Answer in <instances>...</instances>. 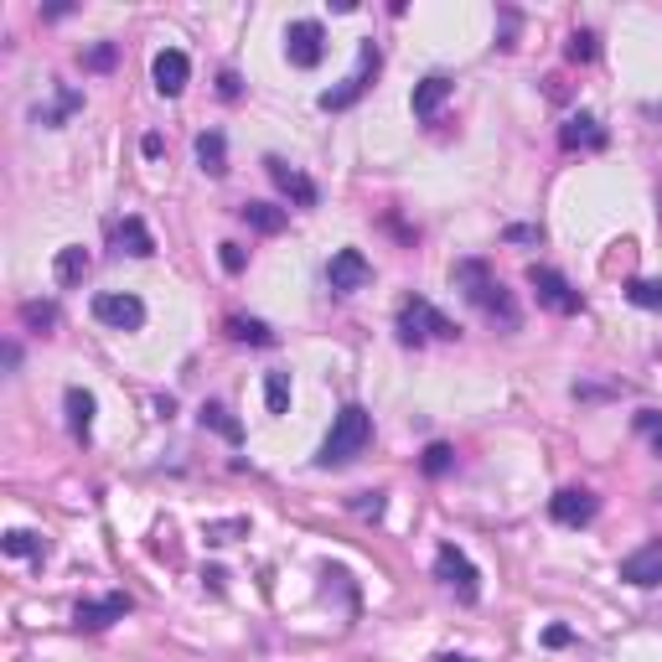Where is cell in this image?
Returning <instances> with one entry per match:
<instances>
[{
	"mask_svg": "<svg viewBox=\"0 0 662 662\" xmlns=\"http://www.w3.org/2000/svg\"><path fill=\"white\" fill-rule=\"evenodd\" d=\"M326 280H331V290H337V295H352V290H363L373 280V264L357 254V249H337V254H331V264H326Z\"/></svg>",
	"mask_w": 662,
	"mask_h": 662,
	"instance_id": "cell-11",
	"label": "cell"
},
{
	"mask_svg": "<svg viewBox=\"0 0 662 662\" xmlns=\"http://www.w3.org/2000/svg\"><path fill=\"white\" fill-rule=\"evenodd\" d=\"M419 466H425V476H445L450 466H456V450H450L445 440H435L425 456H419Z\"/></svg>",
	"mask_w": 662,
	"mask_h": 662,
	"instance_id": "cell-27",
	"label": "cell"
},
{
	"mask_svg": "<svg viewBox=\"0 0 662 662\" xmlns=\"http://www.w3.org/2000/svg\"><path fill=\"white\" fill-rule=\"evenodd\" d=\"M595 513H600V497L585 492V487H564V492L549 497V518L564 523V528H585Z\"/></svg>",
	"mask_w": 662,
	"mask_h": 662,
	"instance_id": "cell-7",
	"label": "cell"
},
{
	"mask_svg": "<svg viewBox=\"0 0 662 662\" xmlns=\"http://www.w3.org/2000/svg\"><path fill=\"white\" fill-rule=\"evenodd\" d=\"M130 606H135L130 595L78 600V606H73V626H78V631H104V626H114V621H125V616H130Z\"/></svg>",
	"mask_w": 662,
	"mask_h": 662,
	"instance_id": "cell-8",
	"label": "cell"
},
{
	"mask_svg": "<svg viewBox=\"0 0 662 662\" xmlns=\"http://www.w3.org/2000/svg\"><path fill=\"white\" fill-rule=\"evenodd\" d=\"M83 63H88V68H94V73H104V68H114V47H109V42H104V47H94V52H88V57H83Z\"/></svg>",
	"mask_w": 662,
	"mask_h": 662,
	"instance_id": "cell-32",
	"label": "cell"
},
{
	"mask_svg": "<svg viewBox=\"0 0 662 662\" xmlns=\"http://www.w3.org/2000/svg\"><path fill=\"white\" fill-rule=\"evenodd\" d=\"M202 425H207V430H218V435H223V440H233V445L244 440V425H238V419H233L223 404H202Z\"/></svg>",
	"mask_w": 662,
	"mask_h": 662,
	"instance_id": "cell-23",
	"label": "cell"
},
{
	"mask_svg": "<svg viewBox=\"0 0 662 662\" xmlns=\"http://www.w3.org/2000/svg\"><path fill=\"white\" fill-rule=\"evenodd\" d=\"M450 94H456V83H450L445 73H430L425 83L414 88V114H419V119H430V114H435V109H440Z\"/></svg>",
	"mask_w": 662,
	"mask_h": 662,
	"instance_id": "cell-17",
	"label": "cell"
},
{
	"mask_svg": "<svg viewBox=\"0 0 662 662\" xmlns=\"http://www.w3.org/2000/svg\"><path fill=\"white\" fill-rule=\"evenodd\" d=\"M621 580L626 585H662V538H652V544H642L637 554L621 559Z\"/></svg>",
	"mask_w": 662,
	"mask_h": 662,
	"instance_id": "cell-12",
	"label": "cell"
},
{
	"mask_svg": "<svg viewBox=\"0 0 662 662\" xmlns=\"http://www.w3.org/2000/svg\"><path fill=\"white\" fill-rule=\"evenodd\" d=\"M63 404H68V430H73L78 440H88V430H94V409H99L94 394H88V388H68Z\"/></svg>",
	"mask_w": 662,
	"mask_h": 662,
	"instance_id": "cell-19",
	"label": "cell"
},
{
	"mask_svg": "<svg viewBox=\"0 0 662 662\" xmlns=\"http://www.w3.org/2000/svg\"><path fill=\"white\" fill-rule=\"evenodd\" d=\"M249 533V518H228V523H207L202 538L207 544H233V538H244Z\"/></svg>",
	"mask_w": 662,
	"mask_h": 662,
	"instance_id": "cell-28",
	"label": "cell"
},
{
	"mask_svg": "<svg viewBox=\"0 0 662 662\" xmlns=\"http://www.w3.org/2000/svg\"><path fill=\"white\" fill-rule=\"evenodd\" d=\"M88 249L83 244H68V249H57V285H78L83 275H88Z\"/></svg>",
	"mask_w": 662,
	"mask_h": 662,
	"instance_id": "cell-21",
	"label": "cell"
},
{
	"mask_svg": "<svg viewBox=\"0 0 662 662\" xmlns=\"http://www.w3.org/2000/svg\"><path fill=\"white\" fill-rule=\"evenodd\" d=\"M368 440H373V414L363 409V404H347L337 419H331V435L321 440V456H316V466H347V461H357L368 450Z\"/></svg>",
	"mask_w": 662,
	"mask_h": 662,
	"instance_id": "cell-1",
	"label": "cell"
},
{
	"mask_svg": "<svg viewBox=\"0 0 662 662\" xmlns=\"http://www.w3.org/2000/svg\"><path fill=\"white\" fill-rule=\"evenodd\" d=\"M435 580H440L445 590H456V595L466 600V606L481 595V575H476V564H471L456 544H445V549L435 554Z\"/></svg>",
	"mask_w": 662,
	"mask_h": 662,
	"instance_id": "cell-5",
	"label": "cell"
},
{
	"mask_svg": "<svg viewBox=\"0 0 662 662\" xmlns=\"http://www.w3.org/2000/svg\"><path fill=\"white\" fill-rule=\"evenodd\" d=\"M6 554L11 559H37V554H47V544H42L37 533H26V528H11L6 533Z\"/></svg>",
	"mask_w": 662,
	"mask_h": 662,
	"instance_id": "cell-25",
	"label": "cell"
},
{
	"mask_svg": "<svg viewBox=\"0 0 662 662\" xmlns=\"http://www.w3.org/2000/svg\"><path fill=\"white\" fill-rule=\"evenodd\" d=\"M285 52H290L295 68H316L321 57H326V32H321V21H290Z\"/></svg>",
	"mask_w": 662,
	"mask_h": 662,
	"instance_id": "cell-9",
	"label": "cell"
},
{
	"mask_svg": "<svg viewBox=\"0 0 662 662\" xmlns=\"http://www.w3.org/2000/svg\"><path fill=\"white\" fill-rule=\"evenodd\" d=\"M94 316L114 331H135L145 326V306H140V295H119V290H104L94 295Z\"/></svg>",
	"mask_w": 662,
	"mask_h": 662,
	"instance_id": "cell-10",
	"label": "cell"
},
{
	"mask_svg": "<svg viewBox=\"0 0 662 662\" xmlns=\"http://www.w3.org/2000/svg\"><path fill=\"white\" fill-rule=\"evenodd\" d=\"M264 404H269V414L290 409V373H264Z\"/></svg>",
	"mask_w": 662,
	"mask_h": 662,
	"instance_id": "cell-24",
	"label": "cell"
},
{
	"mask_svg": "<svg viewBox=\"0 0 662 662\" xmlns=\"http://www.w3.org/2000/svg\"><path fill=\"white\" fill-rule=\"evenodd\" d=\"M218 94L223 99H238V73H218Z\"/></svg>",
	"mask_w": 662,
	"mask_h": 662,
	"instance_id": "cell-37",
	"label": "cell"
},
{
	"mask_svg": "<svg viewBox=\"0 0 662 662\" xmlns=\"http://www.w3.org/2000/svg\"><path fill=\"white\" fill-rule=\"evenodd\" d=\"M559 145H564V150H600V145H606V130H600V119L575 114V119H569V125L559 130Z\"/></svg>",
	"mask_w": 662,
	"mask_h": 662,
	"instance_id": "cell-15",
	"label": "cell"
},
{
	"mask_svg": "<svg viewBox=\"0 0 662 662\" xmlns=\"http://www.w3.org/2000/svg\"><path fill=\"white\" fill-rule=\"evenodd\" d=\"M595 37L590 32H575V37H569V63H595Z\"/></svg>",
	"mask_w": 662,
	"mask_h": 662,
	"instance_id": "cell-31",
	"label": "cell"
},
{
	"mask_svg": "<svg viewBox=\"0 0 662 662\" xmlns=\"http://www.w3.org/2000/svg\"><path fill=\"white\" fill-rule=\"evenodd\" d=\"M626 295H631V306H642V311H662V280H631Z\"/></svg>",
	"mask_w": 662,
	"mask_h": 662,
	"instance_id": "cell-26",
	"label": "cell"
},
{
	"mask_svg": "<svg viewBox=\"0 0 662 662\" xmlns=\"http://www.w3.org/2000/svg\"><path fill=\"white\" fill-rule=\"evenodd\" d=\"M264 166H269V176H275V187H280V192H285V197H290L295 207H316V197H321V192H316V182H311V176H306V171H295V166H285L280 156H269Z\"/></svg>",
	"mask_w": 662,
	"mask_h": 662,
	"instance_id": "cell-13",
	"label": "cell"
},
{
	"mask_svg": "<svg viewBox=\"0 0 662 662\" xmlns=\"http://www.w3.org/2000/svg\"><path fill=\"white\" fill-rule=\"evenodd\" d=\"M544 642H549V647H569V642H575V631H569V626H549Z\"/></svg>",
	"mask_w": 662,
	"mask_h": 662,
	"instance_id": "cell-34",
	"label": "cell"
},
{
	"mask_svg": "<svg viewBox=\"0 0 662 662\" xmlns=\"http://www.w3.org/2000/svg\"><path fill=\"white\" fill-rule=\"evenodd\" d=\"M507 244H538V228H507Z\"/></svg>",
	"mask_w": 662,
	"mask_h": 662,
	"instance_id": "cell-36",
	"label": "cell"
},
{
	"mask_svg": "<svg viewBox=\"0 0 662 662\" xmlns=\"http://www.w3.org/2000/svg\"><path fill=\"white\" fill-rule=\"evenodd\" d=\"M456 342L461 337V326L456 321H450V316H440L435 306H430V300H404V306H399V342H409V347H419V342Z\"/></svg>",
	"mask_w": 662,
	"mask_h": 662,
	"instance_id": "cell-3",
	"label": "cell"
},
{
	"mask_svg": "<svg viewBox=\"0 0 662 662\" xmlns=\"http://www.w3.org/2000/svg\"><path fill=\"white\" fill-rule=\"evenodd\" d=\"M238 218H244L254 233H285V223H290V213L275 207V202H244V207H238Z\"/></svg>",
	"mask_w": 662,
	"mask_h": 662,
	"instance_id": "cell-18",
	"label": "cell"
},
{
	"mask_svg": "<svg viewBox=\"0 0 662 662\" xmlns=\"http://www.w3.org/2000/svg\"><path fill=\"white\" fill-rule=\"evenodd\" d=\"M637 430H652V435H657V430H662V414H657V409H642V414H637Z\"/></svg>",
	"mask_w": 662,
	"mask_h": 662,
	"instance_id": "cell-35",
	"label": "cell"
},
{
	"mask_svg": "<svg viewBox=\"0 0 662 662\" xmlns=\"http://www.w3.org/2000/svg\"><path fill=\"white\" fill-rule=\"evenodd\" d=\"M150 73H156V88H161V94L176 99V94L187 88V78H192V63H187V52L166 47V52H156V68H150Z\"/></svg>",
	"mask_w": 662,
	"mask_h": 662,
	"instance_id": "cell-14",
	"label": "cell"
},
{
	"mask_svg": "<svg viewBox=\"0 0 662 662\" xmlns=\"http://www.w3.org/2000/svg\"><path fill=\"white\" fill-rule=\"evenodd\" d=\"M114 244H119V254H135V259L156 254V238H150V228H145V223H140L135 213L114 223Z\"/></svg>",
	"mask_w": 662,
	"mask_h": 662,
	"instance_id": "cell-16",
	"label": "cell"
},
{
	"mask_svg": "<svg viewBox=\"0 0 662 662\" xmlns=\"http://www.w3.org/2000/svg\"><path fill=\"white\" fill-rule=\"evenodd\" d=\"M657 456H662V430H657Z\"/></svg>",
	"mask_w": 662,
	"mask_h": 662,
	"instance_id": "cell-40",
	"label": "cell"
},
{
	"mask_svg": "<svg viewBox=\"0 0 662 662\" xmlns=\"http://www.w3.org/2000/svg\"><path fill=\"white\" fill-rule=\"evenodd\" d=\"M347 507H352L357 518H383V507H388V502H383V492H357Z\"/></svg>",
	"mask_w": 662,
	"mask_h": 662,
	"instance_id": "cell-30",
	"label": "cell"
},
{
	"mask_svg": "<svg viewBox=\"0 0 662 662\" xmlns=\"http://www.w3.org/2000/svg\"><path fill=\"white\" fill-rule=\"evenodd\" d=\"M197 166H202L207 176H223V171H228V140H223L218 130L197 135Z\"/></svg>",
	"mask_w": 662,
	"mask_h": 662,
	"instance_id": "cell-20",
	"label": "cell"
},
{
	"mask_svg": "<svg viewBox=\"0 0 662 662\" xmlns=\"http://www.w3.org/2000/svg\"><path fill=\"white\" fill-rule=\"evenodd\" d=\"M435 662H471V657H456V652H440Z\"/></svg>",
	"mask_w": 662,
	"mask_h": 662,
	"instance_id": "cell-39",
	"label": "cell"
},
{
	"mask_svg": "<svg viewBox=\"0 0 662 662\" xmlns=\"http://www.w3.org/2000/svg\"><path fill=\"white\" fill-rule=\"evenodd\" d=\"M373 73H378V47L373 42H363V57H357V68H352V78L342 83V88H326L321 94V109L326 114H337V109H352L357 99L368 94V83H373Z\"/></svg>",
	"mask_w": 662,
	"mask_h": 662,
	"instance_id": "cell-6",
	"label": "cell"
},
{
	"mask_svg": "<svg viewBox=\"0 0 662 662\" xmlns=\"http://www.w3.org/2000/svg\"><path fill=\"white\" fill-rule=\"evenodd\" d=\"M223 269H228V275L244 269V249H238V244H223Z\"/></svg>",
	"mask_w": 662,
	"mask_h": 662,
	"instance_id": "cell-33",
	"label": "cell"
},
{
	"mask_svg": "<svg viewBox=\"0 0 662 662\" xmlns=\"http://www.w3.org/2000/svg\"><path fill=\"white\" fill-rule=\"evenodd\" d=\"M528 285L538 290V306H549L554 316H580V306H585L580 290L569 285L559 269H549V264H533V269H528Z\"/></svg>",
	"mask_w": 662,
	"mask_h": 662,
	"instance_id": "cell-4",
	"label": "cell"
},
{
	"mask_svg": "<svg viewBox=\"0 0 662 662\" xmlns=\"http://www.w3.org/2000/svg\"><path fill=\"white\" fill-rule=\"evenodd\" d=\"M140 150H145V156H150V161H156V156H161V150H166V140H161V135H145V140H140Z\"/></svg>",
	"mask_w": 662,
	"mask_h": 662,
	"instance_id": "cell-38",
	"label": "cell"
},
{
	"mask_svg": "<svg viewBox=\"0 0 662 662\" xmlns=\"http://www.w3.org/2000/svg\"><path fill=\"white\" fill-rule=\"evenodd\" d=\"M456 285H466V300L487 316V321H502L507 331L518 326V306H513V295H507L497 280H492V269L481 264V259H461L456 264Z\"/></svg>",
	"mask_w": 662,
	"mask_h": 662,
	"instance_id": "cell-2",
	"label": "cell"
},
{
	"mask_svg": "<svg viewBox=\"0 0 662 662\" xmlns=\"http://www.w3.org/2000/svg\"><path fill=\"white\" fill-rule=\"evenodd\" d=\"M21 321L37 326V331H47V326H57V306H52V300H26V306H21Z\"/></svg>",
	"mask_w": 662,
	"mask_h": 662,
	"instance_id": "cell-29",
	"label": "cell"
},
{
	"mask_svg": "<svg viewBox=\"0 0 662 662\" xmlns=\"http://www.w3.org/2000/svg\"><path fill=\"white\" fill-rule=\"evenodd\" d=\"M223 331H228L233 342H254V347H269V342H275V331H269L264 321H254V316H228Z\"/></svg>",
	"mask_w": 662,
	"mask_h": 662,
	"instance_id": "cell-22",
	"label": "cell"
}]
</instances>
